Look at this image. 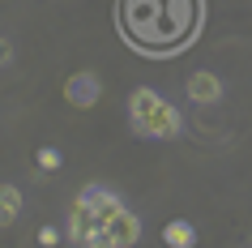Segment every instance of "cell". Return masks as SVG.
I'll list each match as a JSON object with an SVG mask.
<instances>
[{"instance_id":"6da1fadb","label":"cell","mask_w":252,"mask_h":248,"mask_svg":"<svg viewBox=\"0 0 252 248\" xmlns=\"http://www.w3.org/2000/svg\"><path fill=\"white\" fill-rule=\"evenodd\" d=\"M205 0H120V26L146 52H180L201 30Z\"/></svg>"},{"instance_id":"7a4b0ae2","label":"cell","mask_w":252,"mask_h":248,"mask_svg":"<svg viewBox=\"0 0 252 248\" xmlns=\"http://www.w3.org/2000/svg\"><path fill=\"white\" fill-rule=\"evenodd\" d=\"M124 201H120L111 188H98V184H86L73 201V218H68V235L86 248H111L107 244V222L116 218Z\"/></svg>"},{"instance_id":"3957f363","label":"cell","mask_w":252,"mask_h":248,"mask_svg":"<svg viewBox=\"0 0 252 248\" xmlns=\"http://www.w3.org/2000/svg\"><path fill=\"white\" fill-rule=\"evenodd\" d=\"M128 120H133V129L141 133V137H175V133L184 129L180 111H175L162 94L146 90V86L128 94Z\"/></svg>"},{"instance_id":"277c9868","label":"cell","mask_w":252,"mask_h":248,"mask_svg":"<svg viewBox=\"0 0 252 248\" xmlns=\"http://www.w3.org/2000/svg\"><path fill=\"white\" fill-rule=\"evenodd\" d=\"M98 94H103V81H98V73H90V69H81V73H73V77L64 81V103L81 107V111L98 103Z\"/></svg>"},{"instance_id":"5b68a950","label":"cell","mask_w":252,"mask_h":248,"mask_svg":"<svg viewBox=\"0 0 252 248\" xmlns=\"http://www.w3.org/2000/svg\"><path fill=\"white\" fill-rule=\"evenodd\" d=\"M141 240V222H137V214H128V210H120L116 218L107 222V244H137Z\"/></svg>"},{"instance_id":"8992f818","label":"cell","mask_w":252,"mask_h":248,"mask_svg":"<svg viewBox=\"0 0 252 248\" xmlns=\"http://www.w3.org/2000/svg\"><path fill=\"white\" fill-rule=\"evenodd\" d=\"M188 99L192 103H222V77H214V73H192L188 77Z\"/></svg>"},{"instance_id":"52a82bcc","label":"cell","mask_w":252,"mask_h":248,"mask_svg":"<svg viewBox=\"0 0 252 248\" xmlns=\"http://www.w3.org/2000/svg\"><path fill=\"white\" fill-rule=\"evenodd\" d=\"M162 244H171V248H192V244H197V227H192V222H184V218L167 222V227H162Z\"/></svg>"},{"instance_id":"ba28073f","label":"cell","mask_w":252,"mask_h":248,"mask_svg":"<svg viewBox=\"0 0 252 248\" xmlns=\"http://www.w3.org/2000/svg\"><path fill=\"white\" fill-rule=\"evenodd\" d=\"M17 214H22V193H17V184H4L0 188V222L9 227Z\"/></svg>"},{"instance_id":"9c48e42d","label":"cell","mask_w":252,"mask_h":248,"mask_svg":"<svg viewBox=\"0 0 252 248\" xmlns=\"http://www.w3.org/2000/svg\"><path fill=\"white\" fill-rule=\"evenodd\" d=\"M39 167H43V171H56V167H60V150H52V145L39 150Z\"/></svg>"},{"instance_id":"30bf717a","label":"cell","mask_w":252,"mask_h":248,"mask_svg":"<svg viewBox=\"0 0 252 248\" xmlns=\"http://www.w3.org/2000/svg\"><path fill=\"white\" fill-rule=\"evenodd\" d=\"M39 244H47V248L60 244V231H56V227H43V231H39Z\"/></svg>"}]
</instances>
